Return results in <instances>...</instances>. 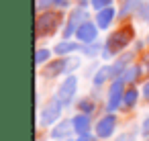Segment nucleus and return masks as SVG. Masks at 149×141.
Masks as SVG:
<instances>
[{"label": "nucleus", "mask_w": 149, "mask_h": 141, "mask_svg": "<svg viewBox=\"0 0 149 141\" xmlns=\"http://www.w3.org/2000/svg\"><path fill=\"white\" fill-rule=\"evenodd\" d=\"M61 110H63V104L57 98H51L39 112V125L41 127H53L55 123L61 121Z\"/></svg>", "instance_id": "nucleus-1"}, {"label": "nucleus", "mask_w": 149, "mask_h": 141, "mask_svg": "<svg viewBox=\"0 0 149 141\" xmlns=\"http://www.w3.org/2000/svg\"><path fill=\"white\" fill-rule=\"evenodd\" d=\"M133 39V27H120L114 35H110L108 43H106V51L110 55H116L120 49H125Z\"/></svg>", "instance_id": "nucleus-2"}, {"label": "nucleus", "mask_w": 149, "mask_h": 141, "mask_svg": "<svg viewBox=\"0 0 149 141\" xmlns=\"http://www.w3.org/2000/svg\"><path fill=\"white\" fill-rule=\"evenodd\" d=\"M61 23V17L57 13H45L37 19V37H51Z\"/></svg>", "instance_id": "nucleus-3"}, {"label": "nucleus", "mask_w": 149, "mask_h": 141, "mask_svg": "<svg viewBox=\"0 0 149 141\" xmlns=\"http://www.w3.org/2000/svg\"><path fill=\"white\" fill-rule=\"evenodd\" d=\"M116 131V114L114 112H108L104 117L98 119V123L94 125V133L98 139H110Z\"/></svg>", "instance_id": "nucleus-4"}, {"label": "nucleus", "mask_w": 149, "mask_h": 141, "mask_svg": "<svg viewBox=\"0 0 149 141\" xmlns=\"http://www.w3.org/2000/svg\"><path fill=\"white\" fill-rule=\"evenodd\" d=\"M76 90H78V80H76L74 76H70V78H65V82L57 88L55 98H57L63 106H68V104L72 102V98L76 96Z\"/></svg>", "instance_id": "nucleus-5"}, {"label": "nucleus", "mask_w": 149, "mask_h": 141, "mask_svg": "<svg viewBox=\"0 0 149 141\" xmlns=\"http://www.w3.org/2000/svg\"><path fill=\"white\" fill-rule=\"evenodd\" d=\"M125 82L118 78V80H114V84L110 86V90H108V102H106V108H108V112H114L118 106H123V98H125V86H123Z\"/></svg>", "instance_id": "nucleus-6"}, {"label": "nucleus", "mask_w": 149, "mask_h": 141, "mask_svg": "<svg viewBox=\"0 0 149 141\" xmlns=\"http://www.w3.org/2000/svg\"><path fill=\"white\" fill-rule=\"evenodd\" d=\"M74 133H76V131H74L72 119H63V121H59V123H55V125L51 127L49 137L55 139V141H65V139H70Z\"/></svg>", "instance_id": "nucleus-7"}, {"label": "nucleus", "mask_w": 149, "mask_h": 141, "mask_svg": "<svg viewBox=\"0 0 149 141\" xmlns=\"http://www.w3.org/2000/svg\"><path fill=\"white\" fill-rule=\"evenodd\" d=\"M96 35H98V29H96V25H92V23H82V25L78 27V31H76L78 41L84 43V45L94 43V41H96Z\"/></svg>", "instance_id": "nucleus-8"}, {"label": "nucleus", "mask_w": 149, "mask_h": 141, "mask_svg": "<svg viewBox=\"0 0 149 141\" xmlns=\"http://www.w3.org/2000/svg\"><path fill=\"white\" fill-rule=\"evenodd\" d=\"M72 123H74L76 135H88L92 131V121H90V114H86V112H78L72 119Z\"/></svg>", "instance_id": "nucleus-9"}, {"label": "nucleus", "mask_w": 149, "mask_h": 141, "mask_svg": "<svg viewBox=\"0 0 149 141\" xmlns=\"http://www.w3.org/2000/svg\"><path fill=\"white\" fill-rule=\"evenodd\" d=\"M112 19H114V8H112V6H108V8H104V10H98V19H96L98 29H106V27L112 23Z\"/></svg>", "instance_id": "nucleus-10"}, {"label": "nucleus", "mask_w": 149, "mask_h": 141, "mask_svg": "<svg viewBox=\"0 0 149 141\" xmlns=\"http://www.w3.org/2000/svg\"><path fill=\"white\" fill-rule=\"evenodd\" d=\"M84 17H86V13H84L82 8H76V10H74V15H72V19H70V25H68V29H65V33H63V35H65V37H70V35H72V31H78V27L82 25L80 21H82Z\"/></svg>", "instance_id": "nucleus-11"}, {"label": "nucleus", "mask_w": 149, "mask_h": 141, "mask_svg": "<svg viewBox=\"0 0 149 141\" xmlns=\"http://www.w3.org/2000/svg\"><path fill=\"white\" fill-rule=\"evenodd\" d=\"M139 76H141V68H139V66H129V68H125V72L120 74V80H123L125 84H135V82L139 80Z\"/></svg>", "instance_id": "nucleus-12"}, {"label": "nucleus", "mask_w": 149, "mask_h": 141, "mask_svg": "<svg viewBox=\"0 0 149 141\" xmlns=\"http://www.w3.org/2000/svg\"><path fill=\"white\" fill-rule=\"evenodd\" d=\"M68 70V59H59V61H53V64H47V70H45V76L47 78H53L61 72Z\"/></svg>", "instance_id": "nucleus-13"}, {"label": "nucleus", "mask_w": 149, "mask_h": 141, "mask_svg": "<svg viewBox=\"0 0 149 141\" xmlns=\"http://www.w3.org/2000/svg\"><path fill=\"white\" fill-rule=\"evenodd\" d=\"M116 74H114V68L112 66H104V68H100V72L94 76V84L96 86H102L108 78H114Z\"/></svg>", "instance_id": "nucleus-14"}, {"label": "nucleus", "mask_w": 149, "mask_h": 141, "mask_svg": "<svg viewBox=\"0 0 149 141\" xmlns=\"http://www.w3.org/2000/svg\"><path fill=\"white\" fill-rule=\"evenodd\" d=\"M139 100V90L135 86H131L129 90H125V98H123V106L125 108H133Z\"/></svg>", "instance_id": "nucleus-15"}, {"label": "nucleus", "mask_w": 149, "mask_h": 141, "mask_svg": "<svg viewBox=\"0 0 149 141\" xmlns=\"http://www.w3.org/2000/svg\"><path fill=\"white\" fill-rule=\"evenodd\" d=\"M78 47H80L78 43H72V41H61V43H57V45H55V49H53V51H55L57 55H68V53L76 51Z\"/></svg>", "instance_id": "nucleus-16"}, {"label": "nucleus", "mask_w": 149, "mask_h": 141, "mask_svg": "<svg viewBox=\"0 0 149 141\" xmlns=\"http://www.w3.org/2000/svg\"><path fill=\"white\" fill-rule=\"evenodd\" d=\"M78 108H80V112L90 114V112L94 110V102H90V98H82V100L78 102Z\"/></svg>", "instance_id": "nucleus-17"}, {"label": "nucleus", "mask_w": 149, "mask_h": 141, "mask_svg": "<svg viewBox=\"0 0 149 141\" xmlns=\"http://www.w3.org/2000/svg\"><path fill=\"white\" fill-rule=\"evenodd\" d=\"M49 57H51V51H49V49H39V51H37V66H41V64L47 61Z\"/></svg>", "instance_id": "nucleus-18"}, {"label": "nucleus", "mask_w": 149, "mask_h": 141, "mask_svg": "<svg viewBox=\"0 0 149 141\" xmlns=\"http://www.w3.org/2000/svg\"><path fill=\"white\" fill-rule=\"evenodd\" d=\"M110 2H112V0H92V6L96 10H104V8L110 6Z\"/></svg>", "instance_id": "nucleus-19"}, {"label": "nucleus", "mask_w": 149, "mask_h": 141, "mask_svg": "<svg viewBox=\"0 0 149 141\" xmlns=\"http://www.w3.org/2000/svg\"><path fill=\"white\" fill-rule=\"evenodd\" d=\"M141 133L143 137H149V117H145V121L141 123Z\"/></svg>", "instance_id": "nucleus-20"}, {"label": "nucleus", "mask_w": 149, "mask_h": 141, "mask_svg": "<svg viewBox=\"0 0 149 141\" xmlns=\"http://www.w3.org/2000/svg\"><path fill=\"white\" fill-rule=\"evenodd\" d=\"M137 4H139V0H129V2L125 4V10H123V15H127L129 10H133V8H135Z\"/></svg>", "instance_id": "nucleus-21"}, {"label": "nucleus", "mask_w": 149, "mask_h": 141, "mask_svg": "<svg viewBox=\"0 0 149 141\" xmlns=\"http://www.w3.org/2000/svg\"><path fill=\"white\" fill-rule=\"evenodd\" d=\"M72 141H96V139L88 133V135H76V139H72Z\"/></svg>", "instance_id": "nucleus-22"}, {"label": "nucleus", "mask_w": 149, "mask_h": 141, "mask_svg": "<svg viewBox=\"0 0 149 141\" xmlns=\"http://www.w3.org/2000/svg\"><path fill=\"white\" fill-rule=\"evenodd\" d=\"M53 2H55L57 6H61V8H68V6H70V0H53Z\"/></svg>", "instance_id": "nucleus-23"}, {"label": "nucleus", "mask_w": 149, "mask_h": 141, "mask_svg": "<svg viewBox=\"0 0 149 141\" xmlns=\"http://www.w3.org/2000/svg\"><path fill=\"white\" fill-rule=\"evenodd\" d=\"M96 49H98V45H92V47H88V49H86V55H96Z\"/></svg>", "instance_id": "nucleus-24"}, {"label": "nucleus", "mask_w": 149, "mask_h": 141, "mask_svg": "<svg viewBox=\"0 0 149 141\" xmlns=\"http://www.w3.org/2000/svg\"><path fill=\"white\" fill-rule=\"evenodd\" d=\"M143 96H145V100L149 102V82H147V84L143 86Z\"/></svg>", "instance_id": "nucleus-25"}, {"label": "nucleus", "mask_w": 149, "mask_h": 141, "mask_svg": "<svg viewBox=\"0 0 149 141\" xmlns=\"http://www.w3.org/2000/svg\"><path fill=\"white\" fill-rule=\"evenodd\" d=\"M147 70H149V61H147Z\"/></svg>", "instance_id": "nucleus-26"}, {"label": "nucleus", "mask_w": 149, "mask_h": 141, "mask_svg": "<svg viewBox=\"0 0 149 141\" xmlns=\"http://www.w3.org/2000/svg\"><path fill=\"white\" fill-rule=\"evenodd\" d=\"M65 141H72V139H65Z\"/></svg>", "instance_id": "nucleus-27"}, {"label": "nucleus", "mask_w": 149, "mask_h": 141, "mask_svg": "<svg viewBox=\"0 0 149 141\" xmlns=\"http://www.w3.org/2000/svg\"><path fill=\"white\" fill-rule=\"evenodd\" d=\"M147 141H149V137H147Z\"/></svg>", "instance_id": "nucleus-28"}, {"label": "nucleus", "mask_w": 149, "mask_h": 141, "mask_svg": "<svg viewBox=\"0 0 149 141\" xmlns=\"http://www.w3.org/2000/svg\"><path fill=\"white\" fill-rule=\"evenodd\" d=\"M147 21H149V19H147Z\"/></svg>", "instance_id": "nucleus-29"}, {"label": "nucleus", "mask_w": 149, "mask_h": 141, "mask_svg": "<svg viewBox=\"0 0 149 141\" xmlns=\"http://www.w3.org/2000/svg\"><path fill=\"white\" fill-rule=\"evenodd\" d=\"M100 141H102V139H100Z\"/></svg>", "instance_id": "nucleus-30"}]
</instances>
